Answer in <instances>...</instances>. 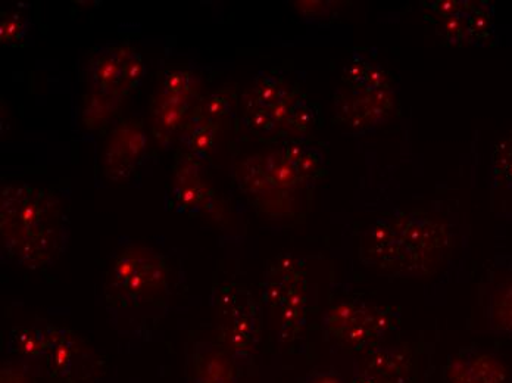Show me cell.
I'll return each mask as SVG.
<instances>
[{
  "instance_id": "obj_1",
  "label": "cell",
  "mask_w": 512,
  "mask_h": 383,
  "mask_svg": "<svg viewBox=\"0 0 512 383\" xmlns=\"http://www.w3.org/2000/svg\"><path fill=\"white\" fill-rule=\"evenodd\" d=\"M452 248L443 221L423 214L396 213L374 221L359 241L364 266L399 279H421L437 272Z\"/></svg>"
},
{
  "instance_id": "obj_2",
  "label": "cell",
  "mask_w": 512,
  "mask_h": 383,
  "mask_svg": "<svg viewBox=\"0 0 512 383\" xmlns=\"http://www.w3.org/2000/svg\"><path fill=\"white\" fill-rule=\"evenodd\" d=\"M2 248L9 260L27 269L52 263L65 242L64 219L55 196L26 183L2 191Z\"/></svg>"
},
{
  "instance_id": "obj_3",
  "label": "cell",
  "mask_w": 512,
  "mask_h": 383,
  "mask_svg": "<svg viewBox=\"0 0 512 383\" xmlns=\"http://www.w3.org/2000/svg\"><path fill=\"white\" fill-rule=\"evenodd\" d=\"M262 302L270 313L279 341L290 344L299 339L308 320V274L301 258L283 254L268 264L262 283Z\"/></svg>"
},
{
  "instance_id": "obj_4",
  "label": "cell",
  "mask_w": 512,
  "mask_h": 383,
  "mask_svg": "<svg viewBox=\"0 0 512 383\" xmlns=\"http://www.w3.org/2000/svg\"><path fill=\"white\" fill-rule=\"evenodd\" d=\"M401 322L399 307L368 301H345L324 313L323 332L327 341L336 347L362 354L382 345L390 333L401 328Z\"/></svg>"
},
{
  "instance_id": "obj_5",
  "label": "cell",
  "mask_w": 512,
  "mask_h": 383,
  "mask_svg": "<svg viewBox=\"0 0 512 383\" xmlns=\"http://www.w3.org/2000/svg\"><path fill=\"white\" fill-rule=\"evenodd\" d=\"M220 345L239 366L254 360L262 333L261 307L254 295L239 285H224L212 294Z\"/></svg>"
},
{
  "instance_id": "obj_6",
  "label": "cell",
  "mask_w": 512,
  "mask_h": 383,
  "mask_svg": "<svg viewBox=\"0 0 512 383\" xmlns=\"http://www.w3.org/2000/svg\"><path fill=\"white\" fill-rule=\"evenodd\" d=\"M108 280L109 291L124 307H139L167 292L170 269L154 249L128 244L115 254Z\"/></svg>"
},
{
  "instance_id": "obj_7",
  "label": "cell",
  "mask_w": 512,
  "mask_h": 383,
  "mask_svg": "<svg viewBox=\"0 0 512 383\" xmlns=\"http://www.w3.org/2000/svg\"><path fill=\"white\" fill-rule=\"evenodd\" d=\"M424 17L451 45L489 46L496 42L493 6L471 0H430L423 3Z\"/></svg>"
},
{
  "instance_id": "obj_8",
  "label": "cell",
  "mask_w": 512,
  "mask_h": 383,
  "mask_svg": "<svg viewBox=\"0 0 512 383\" xmlns=\"http://www.w3.org/2000/svg\"><path fill=\"white\" fill-rule=\"evenodd\" d=\"M145 65L140 52L127 43H105L93 49L86 65L87 83L93 92L126 98L142 83Z\"/></svg>"
},
{
  "instance_id": "obj_9",
  "label": "cell",
  "mask_w": 512,
  "mask_h": 383,
  "mask_svg": "<svg viewBox=\"0 0 512 383\" xmlns=\"http://www.w3.org/2000/svg\"><path fill=\"white\" fill-rule=\"evenodd\" d=\"M46 336L42 367L55 382L80 383L98 373L101 361L73 330L39 322Z\"/></svg>"
},
{
  "instance_id": "obj_10",
  "label": "cell",
  "mask_w": 512,
  "mask_h": 383,
  "mask_svg": "<svg viewBox=\"0 0 512 383\" xmlns=\"http://www.w3.org/2000/svg\"><path fill=\"white\" fill-rule=\"evenodd\" d=\"M395 108L393 89L377 92L343 90L334 98V120L354 133H367L389 118Z\"/></svg>"
},
{
  "instance_id": "obj_11",
  "label": "cell",
  "mask_w": 512,
  "mask_h": 383,
  "mask_svg": "<svg viewBox=\"0 0 512 383\" xmlns=\"http://www.w3.org/2000/svg\"><path fill=\"white\" fill-rule=\"evenodd\" d=\"M414 357L405 345H379L354 363L351 383H412Z\"/></svg>"
},
{
  "instance_id": "obj_12",
  "label": "cell",
  "mask_w": 512,
  "mask_h": 383,
  "mask_svg": "<svg viewBox=\"0 0 512 383\" xmlns=\"http://www.w3.org/2000/svg\"><path fill=\"white\" fill-rule=\"evenodd\" d=\"M146 151V133L142 123L126 120L118 124L106 143L103 174L112 182H126L137 170Z\"/></svg>"
},
{
  "instance_id": "obj_13",
  "label": "cell",
  "mask_w": 512,
  "mask_h": 383,
  "mask_svg": "<svg viewBox=\"0 0 512 383\" xmlns=\"http://www.w3.org/2000/svg\"><path fill=\"white\" fill-rule=\"evenodd\" d=\"M443 383H508V367L492 351L464 347L451 354L442 367Z\"/></svg>"
},
{
  "instance_id": "obj_14",
  "label": "cell",
  "mask_w": 512,
  "mask_h": 383,
  "mask_svg": "<svg viewBox=\"0 0 512 383\" xmlns=\"http://www.w3.org/2000/svg\"><path fill=\"white\" fill-rule=\"evenodd\" d=\"M212 205L214 195L205 183L199 161L189 154L177 158L168 207L176 213L199 214L211 211Z\"/></svg>"
},
{
  "instance_id": "obj_15",
  "label": "cell",
  "mask_w": 512,
  "mask_h": 383,
  "mask_svg": "<svg viewBox=\"0 0 512 383\" xmlns=\"http://www.w3.org/2000/svg\"><path fill=\"white\" fill-rule=\"evenodd\" d=\"M237 366L220 344L199 342L193 353V383H239Z\"/></svg>"
},
{
  "instance_id": "obj_16",
  "label": "cell",
  "mask_w": 512,
  "mask_h": 383,
  "mask_svg": "<svg viewBox=\"0 0 512 383\" xmlns=\"http://www.w3.org/2000/svg\"><path fill=\"white\" fill-rule=\"evenodd\" d=\"M192 102L158 90L151 102L152 132L159 142L167 143L180 135L190 115Z\"/></svg>"
},
{
  "instance_id": "obj_17",
  "label": "cell",
  "mask_w": 512,
  "mask_h": 383,
  "mask_svg": "<svg viewBox=\"0 0 512 383\" xmlns=\"http://www.w3.org/2000/svg\"><path fill=\"white\" fill-rule=\"evenodd\" d=\"M342 80L346 89L355 90V92L392 89L389 74L382 65L359 52H354L352 55L351 61L343 70Z\"/></svg>"
},
{
  "instance_id": "obj_18",
  "label": "cell",
  "mask_w": 512,
  "mask_h": 383,
  "mask_svg": "<svg viewBox=\"0 0 512 383\" xmlns=\"http://www.w3.org/2000/svg\"><path fill=\"white\" fill-rule=\"evenodd\" d=\"M218 129L220 124L206 120L198 112L192 111L181 129L180 142L187 149V154L195 160H206L214 151Z\"/></svg>"
},
{
  "instance_id": "obj_19",
  "label": "cell",
  "mask_w": 512,
  "mask_h": 383,
  "mask_svg": "<svg viewBox=\"0 0 512 383\" xmlns=\"http://www.w3.org/2000/svg\"><path fill=\"white\" fill-rule=\"evenodd\" d=\"M8 353L15 360L42 366L46 353V336L40 323L12 329L8 335Z\"/></svg>"
},
{
  "instance_id": "obj_20",
  "label": "cell",
  "mask_w": 512,
  "mask_h": 383,
  "mask_svg": "<svg viewBox=\"0 0 512 383\" xmlns=\"http://www.w3.org/2000/svg\"><path fill=\"white\" fill-rule=\"evenodd\" d=\"M284 157L287 158L302 183L314 182L326 176L327 165L324 155L314 146L301 142H289L282 146Z\"/></svg>"
},
{
  "instance_id": "obj_21",
  "label": "cell",
  "mask_w": 512,
  "mask_h": 383,
  "mask_svg": "<svg viewBox=\"0 0 512 383\" xmlns=\"http://www.w3.org/2000/svg\"><path fill=\"white\" fill-rule=\"evenodd\" d=\"M486 322L496 335L512 336V277L499 283L490 294Z\"/></svg>"
},
{
  "instance_id": "obj_22",
  "label": "cell",
  "mask_w": 512,
  "mask_h": 383,
  "mask_svg": "<svg viewBox=\"0 0 512 383\" xmlns=\"http://www.w3.org/2000/svg\"><path fill=\"white\" fill-rule=\"evenodd\" d=\"M264 189H279V191H292L302 185V180L296 174L295 168L284 157L283 149L268 152L262 158L261 164Z\"/></svg>"
},
{
  "instance_id": "obj_23",
  "label": "cell",
  "mask_w": 512,
  "mask_h": 383,
  "mask_svg": "<svg viewBox=\"0 0 512 383\" xmlns=\"http://www.w3.org/2000/svg\"><path fill=\"white\" fill-rule=\"evenodd\" d=\"M121 102H123V98L103 95V93L92 90L84 101L83 123L90 130L102 129L120 110Z\"/></svg>"
},
{
  "instance_id": "obj_24",
  "label": "cell",
  "mask_w": 512,
  "mask_h": 383,
  "mask_svg": "<svg viewBox=\"0 0 512 383\" xmlns=\"http://www.w3.org/2000/svg\"><path fill=\"white\" fill-rule=\"evenodd\" d=\"M236 101V90L227 89L226 87V89L211 93V95L199 101L198 105L193 108V111L198 112L206 120L221 124L224 118L230 117L233 114L234 108H236Z\"/></svg>"
},
{
  "instance_id": "obj_25",
  "label": "cell",
  "mask_w": 512,
  "mask_h": 383,
  "mask_svg": "<svg viewBox=\"0 0 512 383\" xmlns=\"http://www.w3.org/2000/svg\"><path fill=\"white\" fill-rule=\"evenodd\" d=\"M198 87L199 83L195 73L187 70V68L174 67L165 71L159 90L168 93V95L193 101L198 95Z\"/></svg>"
},
{
  "instance_id": "obj_26",
  "label": "cell",
  "mask_w": 512,
  "mask_h": 383,
  "mask_svg": "<svg viewBox=\"0 0 512 383\" xmlns=\"http://www.w3.org/2000/svg\"><path fill=\"white\" fill-rule=\"evenodd\" d=\"M492 171L495 182L512 191V132L502 137L492 151Z\"/></svg>"
},
{
  "instance_id": "obj_27",
  "label": "cell",
  "mask_w": 512,
  "mask_h": 383,
  "mask_svg": "<svg viewBox=\"0 0 512 383\" xmlns=\"http://www.w3.org/2000/svg\"><path fill=\"white\" fill-rule=\"evenodd\" d=\"M315 124V111L314 108L309 105L307 98L302 95L301 92L296 95L293 99L292 105H290L289 117H287L286 132L304 133L314 127Z\"/></svg>"
},
{
  "instance_id": "obj_28",
  "label": "cell",
  "mask_w": 512,
  "mask_h": 383,
  "mask_svg": "<svg viewBox=\"0 0 512 383\" xmlns=\"http://www.w3.org/2000/svg\"><path fill=\"white\" fill-rule=\"evenodd\" d=\"M30 30V20L21 14H6L0 21V40L3 45H17Z\"/></svg>"
},
{
  "instance_id": "obj_29",
  "label": "cell",
  "mask_w": 512,
  "mask_h": 383,
  "mask_svg": "<svg viewBox=\"0 0 512 383\" xmlns=\"http://www.w3.org/2000/svg\"><path fill=\"white\" fill-rule=\"evenodd\" d=\"M42 366L26 363V361L15 360L2 367L0 372V383H36Z\"/></svg>"
},
{
  "instance_id": "obj_30",
  "label": "cell",
  "mask_w": 512,
  "mask_h": 383,
  "mask_svg": "<svg viewBox=\"0 0 512 383\" xmlns=\"http://www.w3.org/2000/svg\"><path fill=\"white\" fill-rule=\"evenodd\" d=\"M302 383H345L342 376L334 370H314Z\"/></svg>"
}]
</instances>
